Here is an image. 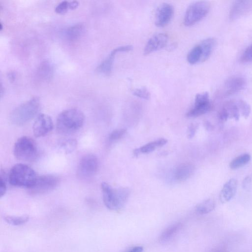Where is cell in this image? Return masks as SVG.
<instances>
[{
  "mask_svg": "<svg viewBox=\"0 0 252 252\" xmlns=\"http://www.w3.org/2000/svg\"><path fill=\"white\" fill-rule=\"evenodd\" d=\"M174 14L173 6L168 3L159 5L156 11L155 25L158 27L166 26L171 21Z\"/></svg>",
  "mask_w": 252,
  "mask_h": 252,
  "instance_id": "7c38bea8",
  "label": "cell"
},
{
  "mask_svg": "<svg viewBox=\"0 0 252 252\" xmlns=\"http://www.w3.org/2000/svg\"><path fill=\"white\" fill-rule=\"evenodd\" d=\"M77 143L75 139H69L62 143V148L65 154H69L74 151L77 147Z\"/></svg>",
  "mask_w": 252,
  "mask_h": 252,
  "instance_id": "4316f807",
  "label": "cell"
},
{
  "mask_svg": "<svg viewBox=\"0 0 252 252\" xmlns=\"http://www.w3.org/2000/svg\"><path fill=\"white\" fill-rule=\"evenodd\" d=\"M187 59L188 63L191 64L203 62V51L200 43L189 51L188 54Z\"/></svg>",
  "mask_w": 252,
  "mask_h": 252,
  "instance_id": "ffe728a7",
  "label": "cell"
},
{
  "mask_svg": "<svg viewBox=\"0 0 252 252\" xmlns=\"http://www.w3.org/2000/svg\"><path fill=\"white\" fill-rule=\"evenodd\" d=\"M143 248L142 246H136L133 248L128 252H142Z\"/></svg>",
  "mask_w": 252,
  "mask_h": 252,
  "instance_id": "8d00e7d4",
  "label": "cell"
},
{
  "mask_svg": "<svg viewBox=\"0 0 252 252\" xmlns=\"http://www.w3.org/2000/svg\"><path fill=\"white\" fill-rule=\"evenodd\" d=\"M209 9V4L205 1H198L191 3L185 13L184 25L189 27L198 23L206 16Z\"/></svg>",
  "mask_w": 252,
  "mask_h": 252,
  "instance_id": "8992f818",
  "label": "cell"
},
{
  "mask_svg": "<svg viewBox=\"0 0 252 252\" xmlns=\"http://www.w3.org/2000/svg\"><path fill=\"white\" fill-rule=\"evenodd\" d=\"M252 179L251 176H248L246 177L242 182V187L244 189H248L251 185Z\"/></svg>",
  "mask_w": 252,
  "mask_h": 252,
  "instance_id": "e575fe53",
  "label": "cell"
},
{
  "mask_svg": "<svg viewBox=\"0 0 252 252\" xmlns=\"http://www.w3.org/2000/svg\"><path fill=\"white\" fill-rule=\"evenodd\" d=\"M58 177L53 175H43L38 176L34 185L28 189L30 194H41L54 189L59 185Z\"/></svg>",
  "mask_w": 252,
  "mask_h": 252,
  "instance_id": "52a82bcc",
  "label": "cell"
},
{
  "mask_svg": "<svg viewBox=\"0 0 252 252\" xmlns=\"http://www.w3.org/2000/svg\"><path fill=\"white\" fill-rule=\"evenodd\" d=\"M82 23H77L68 27L64 32L65 38L68 41H74L79 39L84 31Z\"/></svg>",
  "mask_w": 252,
  "mask_h": 252,
  "instance_id": "ac0fdd59",
  "label": "cell"
},
{
  "mask_svg": "<svg viewBox=\"0 0 252 252\" xmlns=\"http://www.w3.org/2000/svg\"><path fill=\"white\" fill-rule=\"evenodd\" d=\"M98 168L97 157L92 154H87L80 159L77 170V175L79 178H89L94 175Z\"/></svg>",
  "mask_w": 252,
  "mask_h": 252,
  "instance_id": "ba28073f",
  "label": "cell"
},
{
  "mask_svg": "<svg viewBox=\"0 0 252 252\" xmlns=\"http://www.w3.org/2000/svg\"><path fill=\"white\" fill-rule=\"evenodd\" d=\"M194 166L189 163H184L179 165L177 168L175 177L179 181H184L189 179L194 173Z\"/></svg>",
  "mask_w": 252,
  "mask_h": 252,
  "instance_id": "e0dca14e",
  "label": "cell"
},
{
  "mask_svg": "<svg viewBox=\"0 0 252 252\" xmlns=\"http://www.w3.org/2000/svg\"><path fill=\"white\" fill-rule=\"evenodd\" d=\"M8 76L9 77V79L11 80V81H13L15 80V73L14 72H10L8 73Z\"/></svg>",
  "mask_w": 252,
  "mask_h": 252,
  "instance_id": "f35d334b",
  "label": "cell"
},
{
  "mask_svg": "<svg viewBox=\"0 0 252 252\" xmlns=\"http://www.w3.org/2000/svg\"><path fill=\"white\" fill-rule=\"evenodd\" d=\"M212 105L207 92H203L196 95L192 108L187 112L186 116L194 118L202 115L212 108Z\"/></svg>",
  "mask_w": 252,
  "mask_h": 252,
  "instance_id": "9c48e42d",
  "label": "cell"
},
{
  "mask_svg": "<svg viewBox=\"0 0 252 252\" xmlns=\"http://www.w3.org/2000/svg\"><path fill=\"white\" fill-rule=\"evenodd\" d=\"M85 121V115L81 110L76 108L66 109L57 117V130L61 134H69L81 128Z\"/></svg>",
  "mask_w": 252,
  "mask_h": 252,
  "instance_id": "6da1fadb",
  "label": "cell"
},
{
  "mask_svg": "<svg viewBox=\"0 0 252 252\" xmlns=\"http://www.w3.org/2000/svg\"><path fill=\"white\" fill-rule=\"evenodd\" d=\"M240 61L244 63L252 62V44L243 52L240 58Z\"/></svg>",
  "mask_w": 252,
  "mask_h": 252,
  "instance_id": "1f68e13d",
  "label": "cell"
},
{
  "mask_svg": "<svg viewBox=\"0 0 252 252\" xmlns=\"http://www.w3.org/2000/svg\"><path fill=\"white\" fill-rule=\"evenodd\" d=\"M132 49V46L129 45L121 46L114 49L109 56L98 65L96 70L103 75H110L112 71L113 62L116 55L119 53L128 52Z\"/></svg>",
  "mask_w": 252,
  "mask_h": 252,
  "instance_id": "8fae6325",
  "label": "cell"
},
{
  "mask_svg": "<svg viewBox=\"0 0 252 252\" xmlns=\"http://www.w3.org/2000/svg\"><path fill=\"white\" fill-rule=\"evenodd\" d=\"M126 130L125 128H120L114 130L109 136L110 141H114L121 139L126 133Z\"/></svg>",
  "mask_w": 252,
  "mask_h": 252,
  "instance_id": "4dcf8cb0",
  "label": "cell"
},
{
  "mask_svg": "<svg viewBox=\"0 0 252 252\" xmlns=\"http://www.w3.org/2000/svg\"><path fill=\"white\" fill-rule=\"evenodd\" d=\"M204 126L209 131L212 130L213 129V126L208 121H206L204 123Z\"/></svg>",
  "mask_w": 252,
  "mask_h": 252,
  "instance_id": "74e56055",
  "label": "cell"
},
{
  "mask_svg": "<svg viewBox=\"0 0 252 252\" xmlns=\"http://www.w3.org/2000/svg\"><path fill=\"white\" fill-rule=\"evenodd\" d=\"M70 9L69 1L63 0L59 3L55 8L56 12L63 14Z\"/></svg>",
  "mask_w": 252,
  "mask_h": 252,
  "instance_id": "f546056e",
  "label": "cell"
},
{
  "mask_svg": "<svg viewBox=\"0 0 252 252\" xmlns=\"http://www.w3.org/2000/svg\"><path fill=\"white\" fill-rule=\"evenodd\" d=\"M251 160V156L248 154H242L232 160L229 166L232 169H236L247 164Z\"/></svg>",
  "mask_w": 252,
  "mask_h": 252,
  "instance_id": "d4e9b609",
  "label": "cell"
},
{
  "mask_svg": "<svg viewBox=\"0 0 252 252\" xmlns=\"http://www.w3.org/2000/svg\"><path fill=\"white\" fill-rule=\"evenodd\" d=\"M70 9H74L78 7L79 2L77 0L69 1Z\"/></svg>",
  "mask_w": 252,
  "mask_h": 252,
  "instance_id": "d590c367",
  "label": "cell"
},
{
  "mask_svg": "<svg viewBox=\"0 0 252 252\" xmlns=\"http://www.w3.org/2000/svg\"><path fill=\"white\" fill-rule=\"evenodd\" d=\"M54 128V124L50 116L43 113L39 114L32 126L33 135L36 137L43 136L49 133Z\"/></svg>",
  "mask_w": 252,
  "mask_h": 252,
  "instance_id": "30bf717a",
  "label": "cell"
},
{
  "mask_svg": "<svg viewBox=\"0 0 252 252\" xmlns=\"http://www.w3.org/2000/svg\"><path fill=\"white\" fill-rule=\"evenodd\" d=\"M101 188L104 203L111 210L121 209L127 202L130 194L128 188H114L106 182L101 184Z\"/></svg>",
  "mask_w": 252,
  "mask_h": 252,
  "instance_id": "7a4b0ae2",
  "label": "cell"
},
{
  "mask_svg": "<svg viewBox=\"0 0 252 252\" xmlns=\"http://www.w3.org/2000/svg\"><path fill=\"white\" fill-rule=\"evenodd\" d=\"M37 177L36 172L29 165L18 163L10 169L8 179L9 183L13 186L29 189L34 185Z\"/></svg>",
  "mask_w": 252,
  "mask_h": 252,
  "instance_id": "3957f363",
  "label": "cell"
},
{
  "mask_svg": "<svg viewBox=\"0 0 252 252\" xmlns=\"http://www.w3.org/2000/svg\"><path fill=\"white\" fill-rule=\"evenodd\" d=\"M252 9V1H236L231 8L229 13V18L232 20L237 19L241 16L245 15Z\"/></svg>",
  "mask_w": 252,
  "mask_h": 252,
  "instance_id": "9a60e30c",
  "label": "cell"
},
{
  "mask_svg": "<svg viewBox=\"0 0 252 252\" xmlns=\"http://www.w3.org/2000/svg\"><path fill=\"white\" fill-rule=\"evenodd\" d=\"M132 93L134 95L144 99L148 100L150 97L149 91L144 87L133 90Z\"/></svg>",
  "mask_w": 252,
  "mask_h": 252,
  "instance_id": "f1b7e54d",
  "label": "cell"
},
{
  "mask_svg": "<svg viewBox=\"0 0 252 252\" xmlns=\"http://www.w3.org/2000/svg\"><path fill=\"white\" fill-rule=\"evenodd\" d=\"M168 41V36L164 33H158L153 35L146 44L143 54L149 55L164 47Z\"/></svg>",
  "mask_w": 252,
  "mask_h": 252,
  "instance_id": "4fadbf2b",
  "label": "cell"
},
{
  "mask_svg": "<svg viewBox=\"0 0 252 252\" xmlns=\"http://www.w3.org/2000/svg\"><path fill=\"white\" fill-rule=\"evenodd\" d=\"M182 224L176 223L167 228L161 234L159 241L165 242L170 240L181 229Z\"/></svg>",
  "mask_w": 252,
  "mask_h": 252,
  "instance_id": "7402d4cb",
  "label": "cell"
},
{
  "mask_svg": "<svg viewBox=\"0 0 252 252\" xmlns=\"http://www.w3.org/2000/svg\"><path fill=\"white\" fill-rule=\"evenodd\" d=\"M5 221L8 224L17 226L26 223L29 220V217L27 215L22 216H6L4 217Z\"/></svg>",
  "mask_w": 252,
  "mask_h": 252,
  "instance_id": "484cf974",
  "label": "cell"
},
{
  "mask_svg": "<svg viewBox=\"0 0 252 252\" xmlns=\"http://www.w3.org/2000/svg\"><path fill=\"white\" fill-rule=\"evenodd\" d=\"M226 114L228 119H234L236 121L239 119L240 112L237 101H230L226 103L221 108Z\"/></svg>",
  "mask_w": 252,
  "mask_h": 252,
  "instance_id": "d6986e66",
  "label": "cell"
},
{
  "mask_svg": "<svg viewBox=\"0 0 252 252\" xmlns=\"http://www.w3.org/2000/svg\"><path fill=\"white\" fill-rule=\"evenodd\" d=\"M0 179V196L2 197L5 194L7 188L4 176H3L1 173Z\"/></svg>",
  "mask_w": 252,
  "mask_h": 252,
  "instance_id": "d6a6232c",
  "label": "cell"
},
{
  "mask_svg": "<svg viewBox=\"0 0 252 252\" xmlns=\"http://www.w3.org/2000/svg\"><path fill=\"white\" fill-rule=\"evenodd\" d=\"M167 140L160 138L149 142L139 148L140 153L147 154L153 152L157 148L161 147L166 144Z\"/></svg>",
  "mask_w": 252,
  "mask_h": 252,
  "instance_id": "44dd1931",
  "label": "cell"
},
{
  "mask_svg": "<svg viewBox=\"0 0 252 252\" xmlns=\"http://www.w3.org/2000/svg\"><path fill=\"white\" fill-rule=\"evenodd\" d=\"M238 186L237 181L232 178L224 185L220 194V199L221 203H225L229 201L235 195Z\"/></svg>",
  "mask_w": 252,
  "mask_h": 252,
  "instance_id": "2e32d148",
  "label": "cell"
},
{
  "mask_svg": "<svg viewBox=\"0 0 252 252\" xmlns=\"http://www.w3.org/2000/svg\"><path fill=\"white\" fill-rule=\"evenodd\" d=\"M53 67L48 61L41 63L37 70L38 75L43 79H48L53 74Z\"/></svg>",
  "mask_w": 252,
  "mask_h": 252,
  "instance_id": "603a6c76",
  "label": "cell"
},
{
  "mask_svg": "<svg viewBox=\"0 0 252 252\" xmlns=\"http://www.w3.org/2000/svg\"><path fill=\"white\" fill-rule=\"evenodd\" d=\"M240 114L247 119L251 113V107L249 104L243 100H237Z\"/></svg>",
  "mask_w": 252,
  "mask_h": 252,
  "instance_id": "83f0119b",
  "label": "cell"
},
{
  "mask_svg": "<svg viewBox=\"0 0 252 252\" xmlns=\"http://www.w3.org/2000/svg\"><path fill=\"white\" fill-rule=\"evenodd\" d=\"M40 105V101L36 97L21 104L12 111L10 116L11 123L17 126L26 124L37 114Z\"/></svg>",
  "mask_w": 252,
  "mask_h": 252,
  "instance_id": "277c9868",
  "label": "cell"
},
{
  "mask_svg": "<svg viewBox=\"0 0 252 252\" xmlns=\"http://www.w3.org/2000/svg\"><path fill=\"white\" fill-rule=\"evenodd\" d=\"M246 84V80L243 77L239 76L231 77L225 82L223 86V94L229 95L237 93L242 90Z\"/></svg>",
  "mask_w": 252,
  "mask_h": 252,
  "instance_id": "5bb4252c",
  "label": "cell"
},
{
  "mask_svg": "<svg viewBox=\"0 0 252 252\" xmlns=\"http://www.w3.org/2000/svg\"><path fill=\"white\" fill-rule=\"evenodd\" d=\"M215 207L214 201L211 199H208L197 204L195 209L196 212L200 214H206L212 211Z\"/></svg>",
  "mask_w": 252,
  "mask_h": 252,
  "instance_id": "cb8c5ba5",
  "label": "cell"
},
{
  "mask_svg": "<svg viewBox=\"0 0 252 252\" xmlns=\"http://www.w3.org/2000/svg\"><path fill=\"white\" fill-rule=\"evenodd\" d=\"M13 153L19 160L29 162L34 161L39 155L38 149L34 141L26 136L19 138L15 142Z\"/></svg>",
  "mask_w": 252,
  "mask_h": 252,
  "instance_id": "5b68a950",
  "label": "cell"
},
{
  "mask_svg": "<svg viewBox=\"0 0 252 252\" xmlns=\"http://www.w3.org/2000/svg\"><path fill=\"white\" fill-rule=\"evenodd\" d=\"M198 128V125L195 124H191L189 127L188 137L189 138H192Z\"/></svg>",
  "mask_w": 252,
  "mask_h": 252,
  "instance_id": "836d02e7",
  "label": "cell"
}]
</instances>
